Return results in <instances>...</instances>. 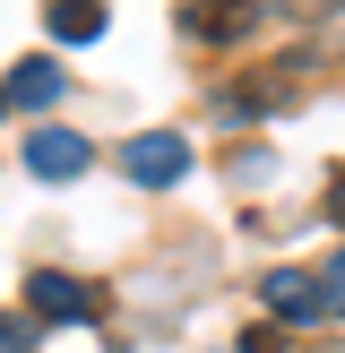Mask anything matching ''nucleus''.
<instances>
[{"label": "nucleus", "mask_w": 345, "mask_h": 353, "mask_svg": "<svg viewBox=\"0 0 345 353\" xmlns=\"http://www.w3.org/2000/svg\"><path fill=\"white\" fill-rule=\"evenodd\" d=\"M259 9L250 0H181V34L190 43H233V34H250Z\"/></svg>", "instance_id": "5"}, {"label": "nucleus", "mask_w": 345, "mask_h": 353, "mask_svg": "<svg viewBox=\"0 0 345 353\" xmlns=\"http://www.w3.org/2000/svg\"><path fill=\"white\" fill-rule=\"evenodd\" d=\"M328 216H337V224H345V181H337V190H328Z\"/></svg>", "instance_id": "11"}, {"label": "nucleus", "mask_w": 345, "mask_h": 353, "mask_svg": "<svg viewBox=\"0 0 345 353\" xmlns=\"http://www.w3.org/2000/svg\"><path fill=\"white\" fill-rule=\"evenodd\" d=\"M319 302H328V310H337V319H345V250H337V259H328V268H319Z\"/></svg>", "instance_id": "8"}, {"label": "nucleus", "mask_w": 345, "mask_h": 353, "mask_svg": "<svg viewBox=\"0 0 345 353\" xmlns=\"http://www.w3.org/2000/svg\"><path fill=\"white\" fill-rule=\"evenodd\" d=\"M0 112H9V103H0Z\"/></svg>", "instance_id": "12"}, {"label": "nucleus", "mask_w": 345, "mask_h": 353, "mask_svg": "<svg viewBox=\"0 0 345 353\" xmlns=\"http://www.w3.org/2000/svg\"><path fill=\"white\" fill-rule=\"evenodd\" d=\"M61 69H52V61H17L9 69V86H0V103H26V112H43V103H61Z\"/></svg>", "instance_id": "6"}, {"label": "nucleus", "mask_w": 345, "mask_h": 353, "mask_svg": "<svg viewBox=\"0 0 345 353\" xmlns=\"http://www.w3.org/2000/svg\"><path fill=\"white\" fill-rule=\"evenodd\" d=\"M52 34L61 43H95L103 34V0H52Z\"/></svg>", "instance_id": "7"}, {"label": "nucleus", "mask_w": 345, "mask_h": 353, "mask_svg": "<svg viewBox=\"0 0 345 353\" xmlns=\"http://www.w3.org/2000/svg\"><path fill=\"white\" fill-rule=\"evenodd\" d=\"M259 302H268L276 319H293V327L328 319V302H319V276H302V268H276V276H259Z\"/></svg>", "instance_id": "4"}, {"label": "nucleus", "mask_w": 345, "mask_h": 353, "mask_svg": "<svg viewBox=\"0 0 345 353\" xmlns=\"http://www.w3.org/2000/svg\"><path fill=\"white\" fill-rule=\"evenodd\" d=\"M0 353H34V319H9L0 310Z\"/></svg>", "instance_id": "9"}, {"label": "nucleus", "mask_w": 345, "mask_h": 353, "mask_svg": "<svg viewBox=\"0 0 345 353\" xmlns=\"http://www.w3.org/2000/svg\"><path fill=\"white\" fill-rule=\"evenodd\" d=\"M86 164H95V147H86L78 130H34L26 138V172L34 181H78Z\"/></svg>", "instance_id": "3"}, {"label": "nucleus", "mask_w": 345, "mask_h": 353, "mask_svg": "<svg viewBox=\"0 0 345 353\" xmlns=\"http://www.w3.org/2000/svg\"><path fill=\"white\" fill-rule=\"evenodd\" d=\"M26 319H52V327L95 319V293H86L78 276H61V268H34V276H26Z\"/></svg>", "instance_id": "2"}, {"label": "nucleus", "mask_w": 345, "mask_h": 353, "mask_svg": "<svg viewBox=\"0 0 345 353\" xmlns=\"http://www.w3.org/2000/svg\"><path fill=\"white\" fill-rule=\"evenodd\" d=\"M241 353H285V336L276 327H241Z\"/></svg>", "instance_id": "10"}, {"label": "nucleus", "mask_w": 345, "mask_h": 353, "mask_svg": "<svg viewBox=\"0 0 345 353\" xmlns=\"http://www.w3.org/2000/svg\"><path fill=\"white\" fill-rule=\"evenodd\" d=\"M121 172H130L138 190H172L190 172V147L172 130H147V138H130V147H121Z\"/></svg>", "instance_id": "1"}]
</instances>
